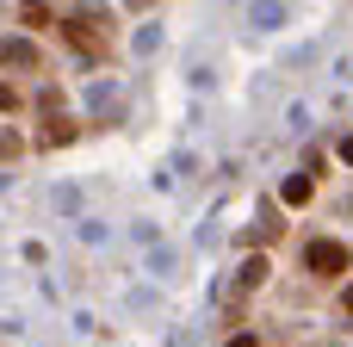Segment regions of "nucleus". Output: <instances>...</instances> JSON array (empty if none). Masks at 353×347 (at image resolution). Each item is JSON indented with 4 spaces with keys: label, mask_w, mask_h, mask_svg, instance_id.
Masks as SVG:
<instances>
[{
    "label": "nucleus",
    "mask_w": 353,
    "mask_h": 347,
    "mask_svg": "<svg viewBox=\"0 0 353 347\" xmlns=\"http://www.w3.org/2000/svg\"><path fill=\"white\" fill-rule=\"evenodd\" d=\"M353 255L341 248V242H310L304 248V273H316V279H335V273H347Z\"/></svg>",
    "instance_id": "1"
},
{
    "label": "nucleus",
    "mask_w": 353,
    "mask_h": 347,
    "mask_svg": "<svg viewBox=\"0 0 353 347\" xmlns=\"http://www.w3.org/2000/svg\"><path fill=\"white\" fill-rule=\"evenodd\" d=\"M62 31L81 43V50H105V31H99V12H74V19H62Z\"/></svg>",
    "instance_id": "2"
},
{
    "label": "nucleus",
    "mask_w": 353,
    "mask_h": 347,
    "mask_svg": "<svg viewBox=\"0 0 353 347\" xmlns=\"http://www.w3.org/2000/svg\"><path fill=\"white\" fill-rule=\"evenodd\" d=\"M0 62H6V68H37V43H25V37H0Z\"/></svg>",
    "instance_id": "3"
},
{
    "label": "nucleus",
    "mask_w": 353,
    "mask_h": 347,
    "mask_svg": "<svg viewBox=\"0 0 353 347\" xmlns=\"http://www.w3.org/2000/svg\"><path fill=\"white\" fill-rule=\"evenodd\" d=\"M19 19H25L31 31H43V25H50V6H43V0H25V6H19Z\"/></svg>",
    "instance_id": "4"
},
{
    "label": "nucleus",
    "mask_w": 353,
    "mask_h": 347,
    "mask_svg": "<svg viewBox=\"0 0 353 347\" xmlns=\"http://www.w3.org/2000/svg\"><path fill=\"white\" fill-rule=\"evenodd\" d=\"M304 199H310V174H292L285 180V205H304Z\"/></svg>",
    "instance_id": "5"
},
{
    "label": "nucleus",
    "mask_w": 353,
    "mask_h": 347,
    "mask_svg": "<svg viewBox=\"0 0 353 347\" xmlns=\"http://www.w3.org/2000/svg\"><path fill=\"white\" fill-rule=\"evenodd\" d=\"M261 279H267V261H261V255H254V261H248V267H242V286H261Z\"/></svg>",
    "instance_id": "6"
},
{
    "label": "nucleus",
    "mask_w": 353,
    "mask_h": 347,
    "mask_svg": "<svg viewBox=\"0 0 353 347\" xmlns=\"http://www.w3.org/2000/svg\"><path fill=\"white\" fill-rule=\"evenodd\" d=\"M230 347H261V341H254V335H236V341H230Z\"/></svg>",
    "instance_id": "7"
},
{
    "label": "nucleus",
    "mask_w": 353,
    "mask_h": 347,
    "mask_svg": "<svg viewBox=\"0 0 353 347\" xmlns=\"http://www.w3.org/2000/svg\"><path fill=\"white\" fill-rule=\"evenodd\" d=\"M341 310H347V317H353V286H347V292H341Z\"/></svg>",
    "instance_id": "8"
},
{
    "label": "nucleus",
    "mask_w": 353,
    "mask_h": 347,
    "mask_svg": "<svg viewBox=\"0 0 353 347\" xmlns=\"http://www.w3.org/2000/svg\"><path fill=\"white\" fill-rule=\"evenodd\" d=\"M341 161H353V137H347V143H341Z\"/></svg>",
    "instance_id": "9"
}]
</instances>
